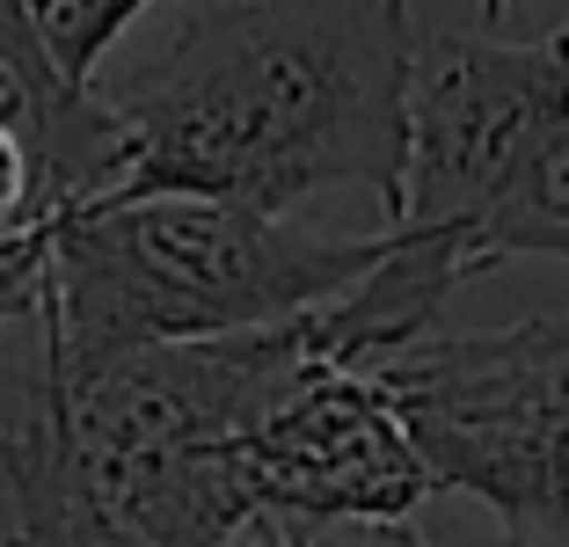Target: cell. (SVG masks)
Instances as JSON below:
<instances>
[{"mask_svg": "<svg viewBox=\"0 0 569 547\" xmlns=\"http://www.w3.org/2000/svg\"><path fill=\"white\" fill-rule=\"evenodd\" d=\"M409 67V0H190L110 96L132 132L118 198H219L284 219L366 190L395 227Z\"/></svg>", "mask_w": 569, "mask_h": 547, "instance_id": "obj_1", "label": "cell"}, {"mask_svg": "<svg viewBox=\"0 0 569 547\" xmlns=\"http://www.w3.org/2000/svg\"><path fill=\"white\" fill-rule=\"evenodd\" d=\"M387 233H315L219 198H118L51 219L37 358L59 380L168 344L284 329L351 292Z\"/></svg>", "mask_w": 569, "mask_h": 547, "instance_id": "obj_2", "label": "cell"}, {"mask_svg": "<svg viewBox=\"0 0 569 547\" xmlns=\"http://www.w3.org/2000/svg\"><path fill=\"white\" fill-rule=\"evenodd\" d=\"M438 489L475 497L511 547H569V315L423 336L372 365Z\"/></svg>", "mask_w": 569, "mask_h": 547, "instance_id": "obj_3", "label": "cell"}, {"mask_svg": "<svg viewBox=\"0 0 569 547\" xmlns=\"http://www.w3.org/2000/svg\"><path fill=\"white\" fill-rule=\"evenodd\" d=\"M569 132V30L533 44L431 37L409 67L402 212L387 233L438 241L468 270L475 233ZM475 278V270H468Z\"/></svg>", "mask_w": 569, "mask_h": 547, "instance_id": "obj_4", "label": "cell"}, {"mask_svg": "<svg viewBox=\"0 0 569 547\" xmlns=\"http://www.w3.org/2000/svg\"><path fill=\"white\" fill-rule=\"evenodd\" d=\"M241 475L263 518L307 526H409V511L438 497L431 460L417 452L395 395L336 358L321 344V321L300 372L241 438Z\"/></svg>", "mask_w": 569, "mask_h": 547, "instance_id": "obj_5", "label": "cell"}, {"mask_svg": "<svg viewBox=\"0 0 569 547\" xmlns=\"http://www.w3.org/2000/svg\"><path fill=\"white\" fill-rule=\"evenodd\" d=\"M0 125L16 132L37 176V219H67L88 205H110L132 168V132L110 110V96L67 81L51 51L22 22L16 0H0Z\"/></svg>", "mask_w": 569, "mask_h": 547, "instance_id": "obj_6", "label": "cell"}, {"mask_svg": "<svg viewBox=\"0 0 569 547\" xmlns=\"http://www.w3.org/2000/svg\"><path fill=\"white\" fill-rule=\"evenodd\" d=\"M0 547H147L81 481L67 438L51 424L37 365L22 387V409L0 424Z\"/></svg>", "mask_w": 569, "mask_h": 547, "instance_id": "obj_7", "label": "cell"}, {"mask_svg": "<svg viewBox=\"0 0 569 547\" xmlns=\"http://www.w3.org/2000/svg\"><path fill=\"white\" fill-rule=\"evenodd\" d=\"M511 256H555V263H569V132L540 153L533 176H526L519 190L497 205V219L475 233L468 270L482 278V270L511 263Z\"/></svg>", "mask_w": 569, "mask_h": 547, "instance_id": "obj_8", "label": "cell"}, {"mask_svg": "<svg viewBox=\"0 0 569 547\" xmlns=\"http://www.w3.org/2000/svg\"><path fill=\"white\" fill-rule=\"evenodd\" d=\"M16 8L37 30V44L51 51V67L67 73V81L96 88L102 59L124 44V30L147 16L153 0H16Z\"/></svg>", "mask_w": 569, "mask_h": 547, "instance_id": "obj_9", "label": "cell"}, {"mask_svg": "<svg viewBox=\"0 0 569 547\" xmlns=\"http://www.w3.org/2000/svg\"><path fill=\"white\" fill-rule=\"evenodd\" d=\"M234 547H438L417 526H307V518H256Z\"/></svg>", "mask_w": 569, "mask_h": 547, "instance_id": "obj_10", "label": "cell"}, {"mask_svg": "<svg viewBox=\"0 0 569 547\" xmlns=\"http://www.w3.org/2000/svg\"><path fill=\"white\" fill-rule=\"evenodd\" d=\"M44 263H51V227H30L16 241H0V336L16 329V321H37Z\"/></svg>", "mask_w": 569, "mask_h": 547, "instance_id": "obj_11", "label": "cell"}, {"mask_svg": "<svg viewBox=\"0 0 569 547\" xmlns=\"http://www.w3.org/2000/svg\"><path fill=\"white\" fill-rule=\"evenodd\" d=\"M30 227H44L37 219V176H30V153L16 147V132L0 125V241H16Z\"/></svg>", "mask_w": 569, "mask_h": 547, "instance_id": "obj_12", "label": "cell"}, {"mask_svg": "<svg viewBox=\"0 0 569 547\" xmlns=\"http://www.w3.org/2000/svg\"><path fill=\"white\" fill-rule=\"evenodd\" d=\"M482 16H489V22H503V16H511V0H482Z\"/></svg>", "mask_w": 569, "mask_h": 547, "instance_id": "obj_13", "label": "cell"}]
</instances>
